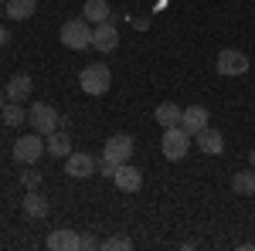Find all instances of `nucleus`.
Instances as JSON below:
<instances>
[{"instance_id": "c756f323", "label": "nucleus", "mask_w": 255, "mask_h": 251, "mask_svg": "<svg viewBox=\"0 0 255 251\" xmlns=\"http://www.w3.org/2000/svg\"><path fill=\"white\" fill-rule=\"evenodd\" d=\"M0 3H3V0H0Z\"/></svg>"}, {"instance_id": "1a4fd4ad", "label": "nucleus", "mask_w": 255, "mask_h": 251, "mask_svg": "<svg viewBox=\"0 0 255 251\" xmlns=\"http://www.w3.org/2000/svg\"><path fill=\"white\" fill-rule=\"evenodd\" d=\"M99 170V163L92 160V153H68L65 156V173L75 176V180H85Z\"/></svg>"}, {"instance_id": "a211bd4d", "label": "nucleus", "mask_w": 255, "mask_h": 251, "mask_svg": "<svg viewBox=\"0 0 255 251\" xmlns=\"http://www.w3.org/2000/svg\"><path fill=\"white\" fill-rule=\"evenodd\" d=\"M180 116H184V109L174 105V102H160L157 112H153V119H157L163 129H167V126H180Z\"/></svg>"}, {"instance_id": "f257e3e1", "label": "nucleus", "mask_w": 255, "mask_h": 251, "mask_svg": "<svg viewBox=\"0 0 255 251\" xmlns=\"http://www.w3.org/2000/svg\"><path fill=\"white\" fill-rule=\"evenodd\" d=\"M109 85H113V72L106 68V65H85L79 72V88L85 92V95H106L109 92Z\"/></svg>"}, {"instance_id": "f03ea898", "label": "nucleus", "mask_w": 255, "mask_h": 251, "mask_svg": "<svg viewBox=\"0 0 255 251\" xmlns=\"http://www.w3.org/2000/svg\"><path fill=\"white\" fill-rule=\"evenodd\" d=\"M61 44L72 48V51H85V48H92V27H89V20H85V17L65 20V24H61Z\"/></svg>"}, {"instance_id": "dca6fc26", "label": "nucleus", "mask_w": 255, "mask_h": 251, "mask_svg": "<svg viewBox=\"0 0 255 251\" xmlns=\"http://www.w3.org/2000/svg\"><path fill=\"white\" fill-rule=\"evenodd\" d=\"M109 0H85L82 3V17L92 20V24H102V20H109Z\"/></svg>"}, {"instance_id": "6ab92c4d", "label": "nucleus", "mask_w": 255, "mask_h": 251, "mask_svg": "<svg viewBox=\"0 0 255 251\" xmlns=\"http://www.w3.org/2000/svg\"><path fill=\"white\" fill-rule=\"evenodd\" d=\"M232 190H235L238 197H252L255 193V167L252 170H238V173L232 176Z\"/></svg>"}, {"instance_id": "6e6552de", "label": "nucleus", "mask_w": 255, "mask_h": 251, "mask_svg": "<svg viewBox=\"0 0 255 251\" xmlns=\"http://www.w3.org/2000/svg\"><path fill=\"white\" fill-rule=\"evenodd\" d=\"M92 48L102 51V55H109V51H116V48H119V31H116L113 20H102V24L92 27Z\"/></svg>"}, {"instance_id": "ddd939ff", "label": "nucleus", "mask_w": 255, "mask_h": 251, "mask_svg": "<svg viewBox=\"0 0 255 251\" xmlns=\"http://www.w3.org/2000/svg\"><path fill=\"white\" fill-rule=\"evenodd\" d=\"M197 146H201V153H208V156H218L221 150H225V136L218 133V129H204V133H197Z\"/></svg>"}, {"instance_id": "5701e85b", "label": "nucleus", "mask_w": 255, "mask_h": 251, "mask_svg": "<svg viewBox=\"0 0 255 251\" xmlns=\"http://www.w3.org/2000/svg\"><path fill=\"white\" fill-rule=\"evenodd\" d=\"M20 183H24L27 190H38L41 187V173L38 170H24V173H20Z\"/></svg>"}, {"instance_id": "cd10ccee", "label": "nucleus", "mask_w": 255, "mask_h": 251, "mask_svg": "<svg viewBox=\"0 0 255 251\" xmlns=\"http://www.w3.org/2000/svg\"><path fill=\"white\" fill-rule=\"evenodd\" d=\"M3 98H7V95H3V88H0V109H3Z\"/></svg>"}, {"instance_id": "412c9836", "label": "nucleus", "mask_w": 255, "mask_h": 251, "mask_svg": "<svg viewBox=\"0 0 255 251\" xmlns=\"http://www.w3.org/2000/svg\"><path fill=\"white\" fill-rule=\"evenodd\" d=\"M0 122L14 129V126H20V122H27V112L20 109V102H7V105L0 109Z\"/></svg>"}, {"instance_id": "bb28decb", "label": "nucleus", "mask_w": 255, "mask_h": 251, "mask_svg": "<svg viewBox=\"0 0 255 251\" xmlns=\"http://www.w3.org/2000/svg\"><path fill=\"white\" fill-rule=\"evenodd\" d=\"M249 163H252V167H255V150H252V153H249Z\"/></svg>"}, {"instance_id": "393cba45", "label": "nucleus", "mask_w": 255, "mask_h": 251, "mask_svg": "<svg viewBox=\"0 0 255 251\" xmlns=\"http://www.w3.org/2000/svg\"><path fill=\"white\" fill-rule=\"evenodd\" d=\"M99 173L113 180V176H116V163H109V160H99Z\"/></svg>"}, {"instance_id": "39448f33", "label": "nucleus", "mask_w": 255, "mask_h": 251, "mask_svg": "<svg viewBox=\"0 0 255 251\" xmlns=\"http://www.w3.org/2000/svg\"><path fill=\"white\" fill-rule=\"evenodd\" d=\"M27 122H31V129H34V133L48 136V133H55V129H58L61 116L48 105V102H34V105H31V112H27Z\"/></svg>"}, {"instance_id": "aec40b11", "label": "nucleus", "mask_w": 255, "mask_h": 251, "mask_svg": "<svg viewBox=\"0 0 255 251\" xmlns=\"http://www.w3.org/2000/svg\"><path fill=\"white\" fill-rule=\"evenodd\" d=\"M24 214H27V217H48V200H44V197H41L38 190H27V197H24Z\"/></svg>"}, {"instance_id": "7ed1b4c3", "label": "nucleus", "mask_w": 255, "mask_h": 251, "mask_svg": "<svg viewBox=\"0 0 255 251\" xmlns=\"http://www.w3.org/2000/svg\"><path fill=\"white\" fill-rule=\"evenodd\" d=\"M187 150H191V136L184 133L180 126H167L163 129V139H160V153L167 156L170 163H177V160L187 156Z\"/></svg>"}, {"instance_id": "0eeeda50", "label": "nucleus", "mask_w": 255, "mask_h": 251, "mask_svg": "<svg viewBox=\"0 0 255 251\" xmlns=\"http://www.w3.org/2000/svg\"><path fill=\"white\" fill-rule=\"evenodd\" d=\"M215 68H218V75L238 78V75H245V72H249V58H245L242 51H235V48H225V51L218 55Z\"/></svg>"}, {"instance_id": "9b49d317", "label": "nucleus", "mask_w": 255, "mask_h": 251, "mask_svg": "<svg viewBox=\"0 0 255 251\" xmlns=\"http://www.w3.org/2000/svg\"><path fill=\"white\" fill-rule=\"evenodd\" d=\"M113 183H116L123 193H136L143 187V173H139L136 167H129V163H119L116 167V176H113Z\"/></svg>"}, {"instance_id": "f8f14e48", "label": "nucleus", "mask_w": 255, "mask_h": 251, "mask_svg": "<svg viewBox=\"0 0 255 251\" xmlns=\"http://www.w3.org/2000/svg\"><path fill=\"white\" fill-rule=\"evenodd\" d=\"M31 92H34V82H31V75H14L10 82H7V88H3V95L10 98V102H24Z\"/></svg>"}, {"instance_id": "b1692460", "label": "nucleus", "mask_w": 255, "mask_h": 251, "mask_svg": "<svg viewBox=\"0 0 255 251\" xmlns=\"http://www.w3.org/2000/svg\"><path fill=\"white\" fill-rule=\"evenodd\" d=\"M79 248L82 251H92V248H102V245H99L92 234H79Z\"/></svg>"}, {"instance_id": "c85d7f7f", "label": "nucleus", "mask_w": 255, "mask_h": 251, "mask_svg": "<svg viewBox=\"0 0 255 251\" xmlns=\"http://www.w3.org/2000/svg\"><path fill=\"white\" fill-rule=\"evenodd\" d=\"M3 17H7V14H3V10H0V24H3Z\"/></svg>"}, {"instance_id": "f3484780", "label": "nucleus", "mask_w": 255, "mask_h": 251, "mask_svg": "<svg viewBox=\"0 0 255 251\" xmlns=\"http://www.w3.org/2000/svg\"><path fill=\"white\" fill-rule=\"evenodd\" d=\"M34 10H38V0H7V7H3V14L10 20H27Z\"/></svg>"}, {"instance_id": "4468645a", "label": "nucleus", "mask_w": 255, "mask_h": 251, "mask_svg": "<svg viewBox=\"0 0 255 251\" xmlns=\"http://www.w3.org/2000/svg\"><path fill=\"white\" fill-rule=\"evenodd\" d=\"M44 150L51 156H58V160H65V156L72 153V139H68V133L55 129V133H48V139H44Z\"/></svg>"}, {"instance_id": "20e7f679", "label": "nucleus", "mask_w": 255, "mask_h": 251, "mask_svg": "<svg viewBox=\"0 0 255 251\" xmlns=\"http://www.w3.org/2000/svg\"><path fill=\"white\" fill-rule=\"evenodd\" d=\"M44 153H48V150H44V136L41 133H27L14 143V160L24 163V167H34Z\"/></svg>"}, {"instance_id": "423d86ee", "label": "nucleus", "mask_w": 255, "mask_h": 251, "mask_svg": "<svg viewBox=\"0 0 255 251\" xmlns=\"http://www.w3.org/2000/svg\"><path fill=\"white\" fill-rule=\"evenodd\" d=\"M129 156H133V136L126 133H116L106 139V146H102V160H109V163H129Z\"/></svg>"}, {"instance_id": "9d476101", "label": "nucleus", "mask_w": 255, "mask_h": 251, "mask_svg": "<svg viewBox=\"0 0 255 251\" xmlns=\"http://www.w3.org/2000/svg\"><path fill=\"white\" fill-rule=\"evenodd\" d=\"M208 109L204 105H191V109H184V116H180V129L187 136H197V133H204L208 129Z\"/></svg>"}, {"instance_id": "4be33fe9", "label": "nucleus", "mask_w": 255, "mask_h": 251, "mask_svg": "<svg viewBox=\"0 0 255 251\" xmlns=\"http://www.w3.org/2000/svg\"><path fill=\"white\" fill-rule=\"evenodd\" d=\"M102 248H106V251H129V248H133V241H129L126 234H113L109 241H102Z\"/></svg>"}, {"instance_id": "2eb2a0df", "label": "nucleus", "mask_w": 255, "mask_h": 251, "mask_svg": "<svg viewBox=\"0 0 255 251\" xmlns=\"http://www.w3.org/2000/svg\"><path fill=\"white\" fill-rule=\"evenodd\" d=\"M48 248L51 251H75L79 248V234L72 231V228H61V231H55L48 238Z\"/></svg>"}, {"instance_id": "a878e982", "label": "nucleus", "mask_w": 255, "mask_h": 251, "mask_svg": "<svg viewBox=\"0 0 255 251\" xmlns=\"http://www.w3.org/2000/svg\"><path fill=\"white\" fill-rule=\"evenodd\" d=\"M7 41H10V31H7V27H3V24H0V48H3V44H7Z\"/></svg>"}]
</instances>
